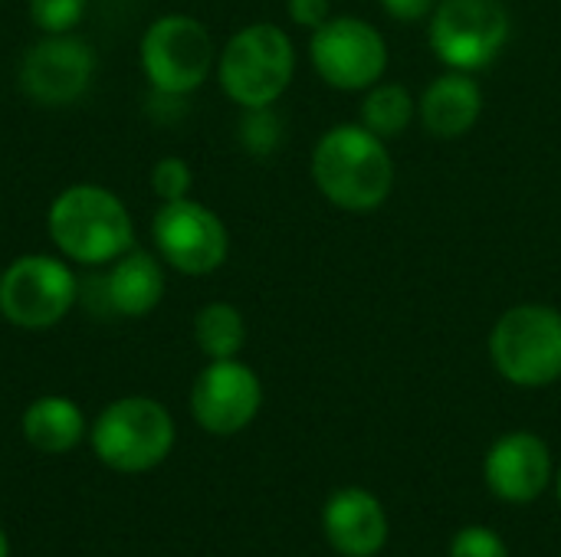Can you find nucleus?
Listing matches in <instances>:
<instances>
[{
  "label": "nucleus",
  "mask_w": 561,
  "mask_h": 557,
  "mask_svg": "<svg viewBox=\"0 0 561 557\" xmlns=\"http://www.w3.org/2000/svg\"><path fill=\"white\" fill-rule=\"evenodd\" d=\"M174 420L151 397H122L92 423V450L115 473H148L168 460Z\"/></svg>",
  "instance_id": "obj_4"
},
{
  "label": "nucleus",
  "mask_w": 561,
  "mask_h": 557,
  "mask_svg": "<svg viewBox=\"0 0 561 557\" xmlns=\"http://www.w3.org/2000/svg\"><path fill=\"white\" fill-rule=\"evenodd\" d=\"M316 187L342 210L365 213L388 200L394 184V164L385 138L365 125H339L325 131L312 151Z\"/></svg>",
  "instance_id": "obj_1"
},
{
  "label": "nucleus",
  "mask_w": 561,
  "mask_h": 557,
  "mask_svg": "<svg viewBox=\"0 0 561 557\" xmlns=\"http://www.w3.org/2000/svg\"><path fill=\"white\" fill-rule=\"evenodd\" d=\"M82 433V410L69 397H39L23 414V437L39 453H69Z\"/></svg>",
  "instance_id": "obj_17"
},
{
  "label": "nucleus",
  "mask_w": 561,
  "mask_h": 557,
  "mask_svg": "<svg viewBox=\"0 0 561 557\" xmlns=\"http://www.w3.org/2000/svg\"><path fill=\"white\" fill-rule=\"evenodd\" d=\"M95 289L102 295L105 312L122 318H145L158 309L164 295V269L151 253L128 250L112 263L102 279H95Z\"/></svg>",
  "instance_id": "obj_15"
},
{
  "label": "nucleus",
  "mask_w": 561,
  "mask_h": 557,
  "mask_svg": "<svg viewBox=\"0 0 561 557\" xmlns=\"http://www.w3.org/2000/svg\"><path fill=\"white\" fill-rule=\"evenodd\" d=\"M194 338H197V348L210 361L237 358L243 341H247V325H243L240 309H233L230 302L204 305L194 318Z\"/></svg>",
  "instance_id": "obj_18"
},
{
  "label": "nucleus",
  "mask_w": 561,
  "mask_h": 557,
  "mask_svg": "<svg viewBox=\"0 0 561 557\" xmlns=\"http://www.w3.org/2000/svg\"><path fill=\"white\" fill-rule=\"evenodd\" d=\"M483 476L496 499L526 506L546 492L552 479V453L536 433H506L490 446Z\"/></svg>",
  "instance_id": "obj_13"
},
{
  "label": "nucleus",
  "mask_w": 561,
  "mask_h": 557,
  "mask_svg": "<svg viewBox=\"0 0 561 557\" xmlns=\"http://www.w3.org/2000/svg\"><path fill=\"white\" fill-rule=\"evenodd\" d=\"M296 49L286 30L273 23H253L233 33L220 53V85L243 108L273 105L293 82Z\"/></svg>",
  "instance_id": "obj_3"
},
{
  "label": "nucleus",
  "mask_w": 561,
  "mask_h": 557,
  "mask_svg": "<svg viewBox=\"0 0 561 557\" xmlns=\"http://www.w3.org/2000/svg\"><path fill=\"white\" fill-rule=\"evenodd\" d=\"M240 141H243V148L250 154H260V158L270 154V151H276L279 141H283V121H279V115L270 105L247 108V115L240 121Z\"/></svg>",
  "instance_id": "obj_20"
},
{
  "label": "nucleus",
  "mask_w": 561,
  "mask_h": 557,
  "mask_svg": "<svg viewBox=\"0 0 561 557\" xmlns=\"http://www.w3.org/2000/svg\"><path fill=\"white\" fill-rule=\"evenodd\" d=\"M79 299L72 269L43 253L16 256L0 272V315L13 328L43 332L59 325Z\"/></svg>",
  "instance_id": "obj_6"
},
{
  "label": "nucleus",
  "mask_w": 561,
  "mask_h": 557,
  "mask_svg": "<svg viewBox=\"0 0 561 557\" xmlns=\"http://www.w3.org/2000/svg\"><path fill=\"white\" fill-rule=\"evenodd\" d=\"M510 39V13L500 0H437L431 46L457 72L490 66Z\"/></svg>",
  "instance_id": "obj_8"
},
{
  "label": "nucleus",
  "mask_w": 561,
  "mask_h": 557,
  "mask_svg": "<svg viewBox=\"0 0 561 557\" xmlns=\"http://www.w3.org/2000/svg\"><path fill=\"white\" fill-rule=\"evenodd\" d=\"M312 66L316 72L342 92L371 89L385 66H388V46L381 33L355 16L325 20L319 30H312Z\"/></svg>",
  "instance_id": "obj_10"
},
{
  "label": "nucleus",
  "mask_w": 561,
  "mask_h": 557,
  "mask_svg": "<svg viewBox=\"0 0 561 557\" xmlns=\"http://www.w3.org/2000/svg\"><path fill=\"white\" fill-rule=\"evenodd\" d=\"M414 98L404 85L388 82V85H375L362 105V125L378 135V138H394L401 135L411 118H414Z\"/></svg>",
  "instance_id": "obj_19"
},
{
  "label": "nucleus",
  "mask_w": 561,
  "mask_h": 557,
  "mask_svg": "<svg viewBox=\"0 0 561 557\" xmlns=\"http://www.w3.org/2000/svg\"><path fill=\"white\" fill-rule=\"evenodd\" d=\"M191 184H194V174H191L187 161H181V158H161L151 167V190L161 197V204L187 197Z\"/></svg>",
  "instance_id": "obj_22"
},
{
  "label": "nucleus",
  "mask_w": 561,
  "mask_h": 557,
  "mask_svg": "<svg viewBox=\"0 0 561 557\" xmlns=\"http://www.w3.org/2000/svg\"><path fill=\"white\" fill-rule=\"evenodd\" d=\"M89 0H30V16L43 33H69L82 13H85Z\"/></svg>",
  "instance_id": "obj_21"
},
{
  "label": "nucleus",
  "mask_w": 561,
  "mask_h": 557,
  "mask_svg": "<svg viewBox=\"0 0 561 557\" xmlns=\"http://www.w3.org/2000/svg\"><path fill=\"white\" fill-rule=\"evenodd\" d=\"M450 557H510V548L493 529L470 525L450 538Z\"/></svg>",
  "instance_id": "obj_23"
},
{
  "label": "nucleus",
  "mask_w": 561,
  "mask_h": 557,
  "mask_svg": "<svg viewBox=\"0 0 561 557\" xmlns=\"http://www.w3.org/2000/svg\"><path fill=\"white\" fill-rule=\"evenodd\" d=\"M417 112L434 138H460L477 125L483 112V92L467 72L454 69L427 85Z\"/></svg>",
  "instance_id": "obj_16"
},
{
  "label": "nucleus",
  "mask_w": 561,
  "mask_h": 557,
  "mask_svg": "<svg viewBox=\"0 0 561 557\" xmlns=\"http://www.w3.org/2000/svg\"><path fill=\"white\" fill-rule=\"evenodd\" d=\"M289 16L306 30H319L329 20V0H289Z\"/></svg>",
  "instance_id": "obj_24"
},
{
  "label": "nucleus",
  "mask_w": 561,
  "mask_h": 557,
  "mask_svg": "<svg viewBox=\"0 0 561 557\" xmlns=\"http://www.w3.org/2000/svg\"><path fill=\"white\" fill-rule=\"evenodd\" d=\"M381 3L394 20H421L427 13H434V7H437V0H381Z\"/></svg>",
  "instance_id": "obj_25"
},
{
  "label": "nucleus",
  "mask_w": 561,
  "mask_h": 557,
  "mask_svg": "<svg viewBox=\"0 0 561 557\" xmlns=\"http://www.w3.org/2000/svg\"><path fill=\"white\" fill-rule=\"evenodd\" d=\"M141 69L154 92L191 95L214 69V39L207 26L187 13L154 20L141 36Z\"/></svg>",
  "instance_id": "obj_7"
},
{
  "label": "nucleus",
  "mask_w": 561,
  "mask_h": 557,
  "mask_svg": "<svg viewBox=\"0 0 561 557\" xmlns=\"http://www.w3.org/2000/svg\"><path fill=\"white\" fill-rule=\"evenodd\" d=\"M496 371L516 387H546L561 378V315L549 305H516L490 335Z\"/></svg>",
  "instance_id": "obj_5"
},
{
  "label": "nucleus",
  "mask_w": 561,
  "mask_h": 557,
  "mask_svg": "<svg viewBox=\"0 0 561 557\" xmlns=\"http://www.w3.org/2000/svg\"><path fill=\"white\" fill-rule=\"evenodd\" d=\"M0 557H10V542H7L3 529H0Z\"/></svg>",
  "instance_id": "obj_26"
},
{
  "label": "nucleus",
  "mask_w": 561,
  "mask_h": 557,
  "mask_svg": "<svg viewBox=\"0 0 561 557\" xmlns=\"http://www.w3.org/2000/svg\"><path fill=\"white\" fill-rule=\"evenodd\" d=\"M151 236L158 256L184 276H210L224 266L230 253L224 220L191 197L161 204L151 220Z\"/></svg>",
  "instance_id": "obj_9"
},
{
  "label": "nucleus",
  "mask_w": 561,
  "mask_h": 557,
  "mask_svg": "<svg viewBox=\"0 0 561 557\" xmlns=\"http://www.w3.org/2000/svg\"><path fill=\"white\" fill-rule=\"evenodd\" d=\"M263 404L260 378L237 358L210 361L191 387V414L201 430L214 437H233L253 423Z\"/></svg>",
  "instance_id": "obj_12"
},
{
  "label": "nucleus",
  "mask_w": 561,
  "mask_h": 557,
  "mask_svg": "<svg viewBox=\"0 0 561 557\" xmlns=\"http://www.w3.org/2000/svg\"><path fill=\"white\" fill-rule=\"evenodd\" d=\"M322 532L339 555L375 557L388 542V515L368 489L348 486L325 502Z\"/></svg>",
  "instance_id": "obj_14"
},
{
  "label": "nucleus",
  "mask_w": 561,
  "mask_h": 557,
  "mask_svg": "<svg viewBox=\"0 0 561 557\" xmlns=\"http://www.w3.org/2000/svg\"><path fill=\"white\" fill-rule=\"evenodd\" d=\"M95 76V53L72 33H46L20 62V85L39 105H69L82 98Z\"/></svg>",
  "instance_id": "obj_11"
},
{
  "label": "nucleus",
  "mask_w": 561,
  "mask_h": 557,
  "mask_svg": "<svg viewBox=\"0 0 561 557\" xmlns=\"http://www.w3.org/2000/svg\"><path fill=\"white\" fill-rule=\"evenodd\" d=\"M559 502H561V473H559Z\"/></svg>",
  "instance_id": "obj_27"
},
{
  "label": "nucleus",
  "mask_w": 561,
  "mask_h": 557,
  "mask_svg": "<svg viewBox=\"0 0 561 557\" xmlns=\"http://www.w3.org/2000/svg\"><path fill=\"white\" fill-rule=\"evenodd\" d=\"M46 230L56 250L79 266L115 263L135 243L128 207L99 184H72L49 204Z\"/></svg>",
  "instance_id": "obj_2"
}]
</instances>
